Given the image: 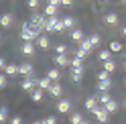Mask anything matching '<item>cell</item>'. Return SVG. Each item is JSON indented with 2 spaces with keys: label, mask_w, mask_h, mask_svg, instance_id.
<instances>
[{
  "label": "cell",
  "mask_w": 126,
  "mask_h": 124,
  "mask_svg": "<svg viewBox=\"0 0 126 124\" xmlns=\"http://www.w3.org/2000/svg\"><path fill=\"white\" fill-rule=\"evenodd\" d=\"M45 31H47V33H63V31H65V27H63V20L57 16V14H53V16H47Z\"/></svg>",
  "instance_id": "1"
},
{
  "label": "cell",
  "mask_w": 126,
  "mask_h": 124,
  "mask_svg": "<svg viewBox=\"0 0 126 124\" xmlns=\"http://www.w3.org/2000/svg\"><path fill=\"white\" fill-rule=\"evenodd\" d=\"M20 37H22V41H35V39H37V33H35L33 25H31V20L22 25V29H20Z\"/></svg>",
  "instance_id": "2"
},
{
  "label": "cell",
  "mask_w": 126,
  "mask_h": 124,
  "mask_svg": "<svg viewBox=\"0 0 126 124\" xmlns=\"http://www.w3.org/2000/svg\"><path fill=\"white\" fill-rule=\"evenodd\" d=\"M92 51H94V45L90 43V39H81V41H79V49H77L75 55H79V57H83V59H85Z\"/></svg>",
  "instance_id": "3"
},
{
  "label": "cell",
  "mask_w": 126,
  "mask_h": 124,
  "mask_svg": "<svg viewBox=\"0 0 126 124\" xmlns=\"http://www.w3.org/2000/svg\"><path fill=\"white\" fill-rule=\"evenodd\" d=\"M37 86H39V79H37L35 75H27L25 79H22V83H20V88L25 90V92H33Z\"/></svg>",
  "instance_id": "4"
},
{
  "label": "cell",
  "mask_w": 126,
  "mask_h": 124,
  "mask_svg": "<svg viewBox=\"0 0 126 124\" xmlns=\"http://www.w3.org/2000/svg\"><path fill=\"white\" fill-rule=\"evenodd\" d=\"M94 116H96V120H98V122H108V120H110V112L106 110L104 106H100L98 110L94 112Z\"/></svg>",
  "instance_id": "5"
},
{
  "label": "cell",
  "mask_w": 126,
  "mask_h": 124,
  "mask_svg": "<svg viewBox=\"0 0 126 124\" xmlns=\"http://www.w3.org/2000/svg\"><path fill=\"white\" fill-rule=\"evenodd\" d=\"M55 63H57L59 67H67L69 63H71V59L67 57V53H57V55H55Z\"/></svg>",
  "instance_id": "6"
},
{
  "label": "cell",
  "mask_w": 126,
  "mask_h": 124,
  "mask_svg": "<svg viewBox=\"0 0 126 124\" xmlns=\"http://www.w3.org/2000/svg\"><path fill=\"white\" fill-rule=\"evenodd\" d=\"M100 106L102 104L98 102V98H88V100H85V110H90V112H96Z\"/></svg>",
  "instance_id": "7"
},
{
  "label": "cell",
  "mask_w": 126,
  "mask_h": 124,
  "mask_svg": "<svg viewBox=\"0 0 126 124\" xmlns=\"http://www.w3.org/2000/svg\"><path fill=\"white\" fill-rule=\"evenodd\" d=\"M69 110H71V102H69V100H59L57 112H59V114H67Z\"/></svg>",
  "instance_id": "8"
},
{
  "label": "cell",
  "mask_w": 126,
  "mask_h": 124,
  "mask_svg": "<svg viewBox=\"0 0 126 124\" xmlns=\"http://www.w3.org/2000/svg\"><path fill=\"white\" fill-rule=\"evenodd\" d=\"M43 94H45V90L37 86V88H35L33 92H31V100H33L35 104H39V102H41V100H43Z\"/></svg>",
  "instance_id": "9"
},
{
  "label": "cell",
  "mask_w": 126,
  "mask_h": 124,
  "mask_svg": "<svg viewBox=\"0 0 126 124\" xmlns=\"http://www.w3.org/2000/svg\"><path fill=\"white\" fill-rule=\"evenodd\" d=\"M33 71H35V69H33V65H31V63H20L18 65V75H33Z\"/></svg>",
  "instance_id": "10"
},
{
  "label": "cell",
  "mask_w": 126,
  "mask_h": 124,
  "mask_svg": "<svg viewBox=\"0 0 126 124\" xmlns=\"http://www.w3.org/2000/svg\"><path fill=\"white\" fill-rule=\"evenodd\" d=\"M12 20H14V16H12V14L10 12H4V14H0V27H10L12 25Z\"/></svg>",
  "instance_id": "11"
},
{
  "label": "cell",
  "mask_w": 126,
  "mask_h": 124,
  "mask_svg": "<svg viewBox=\"0 0 126 124\" xmlns=\"http://www.w3.org/2000/svg\"><path fill=\"white\" fill-rule=\"evenodd\" d=\"M37 45H39V47H41V49H49L51 47V41H49V37H47V35H39L37 37Z\"/></svg>",
  "instance_id": "12"
},
{
  "label": "cell",
  "mask_w": 126,
  "mask_h": 124,
  "mask_svg": "<svg viewBox=\"0 0 126 124\" xmlns=\"http://www.w3.org/2000/svg\"><path fill=\"white\" fill-rule=\"evenodd\" d=\"M22 55H27V57H31L35 53V45H33V41H25V45H22Z\"/></svg>",
  "instance_id": "13"
},
{
  "label": "cell",
  "mask_w": 126,
  "mask_h": 124,
  "mask_svg": "<svg viewBox=\"0 0 126 124\" xmlns=\"http://www.w3.org/2000/svg\"><path fill=\"white\" fill-rule=\"evenodd\" d=\"M118 20H120V18H118V14H116V12H108L106 16H104V22H106V25H110V27L118 25Z\"/></svg>",
  "instance_id": "14"
},
{
  "label": "cell",
  "mask_w": 126,
  "mask_h": 124,
  "mask_svg": "<svg viewBox=\"0 0 126 124\" xmlns=\"http://www.w3.org/2000/svg\"><path fill=\"white\" fill-rule=\"evenodd\" d=\"M110 88H112V81L108 79H98V92H110Z\"/></svg>",
  "instance_id": "15"
},
{
  "label": "cell",
  "mask_w": 126,
  "mask_h": 124,
  "mask_svg": "<svg viewBox=\"0 0 126 124\" xmlns=\"http://www.w3.org/2000/svg\"><path fill=\"white\" fill-rule=\"evenodd\" d=\"M53 86V79L49 75H45V77H41V79H39V88H43L45 92H49V88Z\"/></svg>",
  "instance_id": "16"
},
{
  "label": "cell",
  "mask_w": 126,
  "mask_h": 124,
  "mask_svg": "<svg viewBox=\"0 0 126 124\" xmlns=\"http://www.w3.org/2000/svg\"><path fill=\"white\" fill-rule=\"evenodd\" d=\"M81 75H83V67H71V81H79L81 79Z\"/></svg>",
  "instance_id": "17"
},
{
  "label": "cell",
  "mask_w": 126,
  "mask_h": 124,
  "mask_svg": "<svg viewBox=\"0 0 126 124\" xmlns=\"http://www.w3.org/2000/svg\"><path fill=\"white\" fill-rule=\"evenodd\" d=\"M49 94H51V98H61V94H63V88L59 86V83H53V86L49 88Z\"/></svg>",
  "instance_id": "18"
},
{
  "label": "cell",
  "mask_w": 126,
  "mask_h": 124,
  "mask_svg": "<svg viewBox=\"0 0 126 124\" xmlns=\"http://www.w3.org/2000/svg\"><path fill=\"white\" fill-rule=\"evenodd\" d=\"M4 73L8 75V77H10V75H16V73H18V65H14V63H8V65L4 67Z\"/></svg>",
  "instance_id": "19"
},
{
  "label": "cell",
  "mask_w": 126,
  "mask_h": 124,
  "mask_svg": "<svg viewBox=\"0 0 126 124\" xmlns=\"http://www.w3.org/2000/svg\"><path fill=\"white\" fill-rule=\"evenodd\" d=\"M57 8H59L57 4L47 2V6H45V14H47V16H53V14H57Z\"/></svg>",
  "instance_id": "20"
},
{
  "label": "cell",
  "mask_w": 126,
  "mask_h": 124,
  "mask_svg": "<svg viewBox=\"0 0 126 124\" xmlns=\"http://www.w3.org/2000/svg\"><path fill=\"white\" fill-rule=\"evenodd\" d=\"M104 108H106L110 114H116V112H118V102H116V100H110V102H108Z\"/></svg>",
  "instance_id": "21"
},
{
  "label": "cell",
  "mask_w": 126,
  "mask_h": 124,
  "mask_svg": "<svg viewBox=\"0 0 126 124\" xmlns=\"http://www.w3.org/2000/svg\"><path fill=\"white\" fill-rule=\"evenodd\" d=\"M81 39H83V31H81V29H73V31H71V41H77V43H79Z\"/></svg>",
  "instance_id": "22"
},
{
  "label": "cell",
  "mask_w": 126,
  "mask_h": 124,
  "mask_svg": "<svg viewBox=\"0 0 126 124\" xmlns=\"http://www.w3.org/2000/svg\"><path fill=\"white\" fill-rule=\"evenodd\" d=\"M104 69L110 71V73L116 71V61H114V59H106V61H104Z\"/></svg>",
  "instance_id": "23"
},
{
  "label": "cell",
  "mask_w": 126,
  "mask_h": 124,
  "mask_svg": "<svg viewBox=\"0 0 126 124\" xmlns=\"http://www.w3.org/2000/svg\"><path fill=\"white\" fill-rule=\"evenodd\" d=\"M69 67H83V57L75 55V57L71 59V63H69Z\"/></svg>",
  "instance_id": "24"
},
{
  "label": "cell",
  "mask_w": 126,
  "mask_h": 124,
  "mask_svg": "<svg viewBox=\"0 0 126 124\" xmlns=\"http://www.w3.org/2000/svg\"><path fill=\"white\" fill-rule=\"evenodd\" d=\"M69 122H71V124H81V122H85V120H83V116H81V114L73 112V114H71V118H69Z\"/></svg>",
  "instance_id": "25"
},
{
  "label": "cell",
  "mask_w": 126,
  "mask_h": 124,
  "mask_svg": "<svg viewBox=\"0 0 126 124\" xmlns=\"http://www.w3.org/2000/svg\"><path fill=\"white\" fill-rule=\"evenodd\" d=\"M61 20H63V27H65V31H67V29H73V25H75V20H73L71 16H63Z\"/></svg>",
  "instance_id": "26"
},
{
  "label": "cell",
  "mask_w": 126,
  "mask_h": 124,
  "mask_svg": "<svg viewBox=\"0 0 126 124\" xmlns=\"http://www.w3.org/2000/svg\"><path fill=\"white\" fill-rule=\"evenodd\" d=\"M110 100H112V98H110V94H108V92H102V96H98V102H100L102 106H106Z\"/></svg>",
  "instance_id": "27"
},
{
  "label": "cell",
  "mask_w": 126,
  "mask_h": 124,
  "mask_svg": "<svg viewBox=\"0 0 126 124\" xmlns=\"http://www.w3.org/2000/svg\"><path fill=\"white\" fill-rule=\"evenodd\" d=\"M10 116H8V108H4V106H0V122H6Z\"/></svg>",
  "instance_id": "28"
},
{
  "label": "cell",
  "mask_w": 126,
  "mask_h": 124,
  "mask_svg": "<svg viewBox=\"0 0 126 124\" xmlns=\"http://www.w3.org/2000/svg\"><path fill=\"white\" fill-rule=\"evenodd\" d=\"M110 51H112V53H120V51H122V43L112 41V43H110Z\"/></svg>",
  "instance_id": "29"
},
{
  "label": "cell",
  "mask_w": 126,
  "mask_h": 124,
  "mask_svg": "<svg viewBox=\"0 0 126 124\" xmlns=\"http://www.w3.org/2000/svg\"><path fill=\"white\" fill-rule=\"evenodd\" d=\"M47 75H49V77H51L53 81H57L59 77H61V73H59V69H49V71H47Z\"/></svg>",
  "instance_id": "30"
},
{
  "label": "cell",
  "mask_w": 126,
  "mask_h": 124,
  "mask_svg": "<svg viewBox=\"0 0 126 124\" xmlns=\"http://www.w3.org/2000/svg\"><path fill=\"white\" fill-rule=\"evenodd\" d=\"M110 53H112L110 49H108V51H106V49H104V51H100V53H98V59H100V61H106V59H110Z\"/></svg>",
  "instance_id": "31"
},
{
  "label": "cell",
  "mask_w": 126,
  "mask_h": 124,
  "mask_svg": "<svg viewBox=\"0 0 126 124\" xmlns=\"http://www.w3.org/2000/svg\"><path fill=\"white\" fill-rule=\"evenodd\" d=\"M100 41H102V39H100V35H98V33H96V35H92V37H90V43L94 45V47H98V45H100Z\"/></svg>",
  "instance_id": "32"
},
{
  "label": "cell",
  "mask_w": 126,
  "mask_h": 124,
  "mask_svg": "<svg viewBox=\"0 0 126 124\" xmlns=\"http://www.w3.org/2000/svg\"><path fill=\"white\" fill-rule=\"evenodd\" d=\"M6 77H8L6 73H0V90L6 88V83H8V79H6Z\"/></svg>",
  "instance_id": "33"
},
{
  "label": "cell",
  "mask_w": 126,
  "mask_h": 124,
  "mask_svg": "<svg viewBox=\"0 0 126 124\" xmlns=\"http://www.w3.org/2000/svg\"><path fill=\"white\" fill-rule=\"evenodd\" d=\"M45 124H57V116H47V118H43Z\"/></svg>",
  "instance_id": "34"
},
{
  "label": "cell",
  "mask_w": 126,
  "mask_h": 124,
  "mask_svg": "<svg viewBox=\"0 0 126 124\" xmlns=\"http://www.w3.org/2000/svg\"><path fill=\"white\" fill-rule=\"evenodd\" d=\"M8 122H10V124H20V122H22V116H10Z\"/></svg>",
  "instance_id": "35"
},
{
  "label": "cell",
  "mask_w": 126,
  "mask_h": 124,
  "mask_svg": "<svg viewBox=\"0 0 126 124\" xmlns=\"http://www.w3.org/2000/svg\"><path fill=\"white\" fill-rule=\"evenodd\" d=\"M27 4H29V8H33V10L39 8V0H27Z\"/></svg>",
  "instance_id": "36"
},
{
  "label": "cell",
  "mask_w": 126,
  "mask_h": 124,
  "mask_svg": "<svg viewBox=\"0 0 126 124\" xmlns=\"http://www.w3.org/2000/svg\"><path fill=\"white\" fill-rule=\"evenodd\" d=\"M55 51H57V53H67V45L61 43V45H57V47H55Z\"/></svg>",
  "instance_id": "37"
},
{
  "label": "cell",
  "mask_w": 126,
  "mask_h": 124,
  "mask_svg": "<svg viewBox=\"0 0 126 124\" xmlns=\"http://www.w3.org/2000/svg\"><path fill=\"white\" fill-rule=\"evenodd\" d=\"M108 77H110V71H106V69L98 73V79H108Z\"/></svg>",
  "instance_id": "38"
},
{
  "label": "cell",
  "mask_w": 126,
  "mask_h": 124,
  "mask_svg": "<svg viewBox=\"0 0 126 124\" xmlns=\"http://www.w3.org/2000/svg\"><path fill=\"white\" fill-rule=\"evenodd\" d=\"M73 0H61V6H71Z\"/></svg>",
  "instance_id": "39"
},
{
  "label": "cell",
  "mask_w": 126,
  "mask_h": 124,
  "mask_svg": "<svg viewBox=\"0 0 126 124\" xmlns=\"http://www.w3.org/2000/svg\"><path fill=\"white\" fill-rule=\"evenodd\" d=\"M6 65H8V63H6V59H4V57H0V69H4Z\"/></svg>",
  "instance_id": "40"
},
{
  "label": "cell",
  "mask_w": 126,
  "mask_h": 124,
  "mask_svg": "<svg viewBox=\"0 0 126 124\" xmlns=\"http://www.w3.org/2000/svg\"><path fill=\"white\" fill-rule=\"evenodd\" d=\"M51 4H57V6H61V0H49Z\"/></svg>",
  "instance_id": "41"
},
{
  "label": "cell",
  "mask_w": 126,
  "mask_h": 124,
  "mask_svg": "<svg viewBox=\"0 0 126 124\" xmlns=\"http://www.w3.org/2000/svg\"><path fill=\"white\" fill-rule=\"evenodd\" d=\"M122 35H124V37H126V25H124V27H122Z\"/></svg>",
  "instance_id": "42"
},
{
  "label": "cell",
  "mask_w": 126,
  "mask_h": 124,
  "mask_svg": "<svg viewBox=\"0 0 126 124\" xmlns=\"http://www.w3.org/2000/svg\"><path fill=\"white\" fill-rule=\"evenodd\" d=\"M106 2H108V0H100V4H106Z\"/></svg>",
  "instance_id": "43"
},
{
  "label": "cell",
  "mask_w": 126,
  "mask_h": 124,
  "mask_svg": "<svg viewBox=\"0 0 126 124\" xmlns=\"http://www.w3.org/2000/svg\"><path fill=\"white\" fill-rule=\"evenodd\" d=\"M124 108H126V100H124Z\"/></svg>",
  "instance_id": "44"
},
{
  "label": "cell",
  "mask_w": 126,
  "mask_h": 124,
  "mask_svg": "<svg viewBox=\"0 0 126 124\" xmlns=\"http://www.w3.org/2000/svg\"><path fill=\"white\" fill-rule=\"evenodd\" d=\"M124 67H126V61H124Z\"/></svg>",
  "instance_id": "45"
},
{
  "label": "cell",
  "mask_w": 126,
  "mask_h": 124,
  "mask_svg": "<svg viewBox=\"0 0 126 124\" xmlns=\"http://www.w3.org/2000/svg\"><path fill=\"white\" fill-rule=\"evenodd\" d=\"M124 83H126V77H124Z\"/></svg>",
  "instance_id": "46"
},
{
  "label": "cell",
  "mask_w": 126,
  "mask_h": 124,
  "mask_svg": "<svg viewBox=\"0 0 126 124\" xmlns=\"http://www.w3.org/2000/svg\"><path fill=\"white\" fill-rule=\"evenodd\" d=\"M124 4H126V0H124Z\"/></svg>",
  "instance_id": "47"
}]
</instances>
